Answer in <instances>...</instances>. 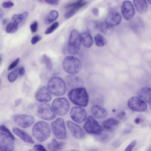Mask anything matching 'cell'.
<instances>
[{
	"label": "cell",
	"mask_w": 151,
	"mask_h": 151,
	"mask_svg": "<svg viewBox=\"0 0 151 151\" xmlns=\"http://www.w3.org/2000/svg\"><path fill=\"white\" fill-rule=\"evenodd\" d=\"M12 130L14 134L24 142L30 144L34 143V141L32 137L24 131L17 127H14Z\"/></svg>",
	"instance_id": "19"
},
{
	"label": "cell",
	"mask_w": 151,
	"mask_h": 151,
	"mask_svg": "<svg viewBox=\"0 0 151 151\" xmlns=\"http://www.w3.org/2000/svg\"><path fill=\"white\" fill-rule=\"evenodd\" d=\"M14 5V4L12 2L9 1H5L2 3V6L5 8H9Z\"/></svg>",
	"instance_id": "41"
},
{
	"label": "cell",
	"mask_w": 151,
	"mask_h": 151,
	"mask_svg": "<svg viewBox=\"0 0 151 151\" xmlns=\"http://www.w3.org/2000/svg\"><path fill=\"white\" fill-rule=\"evenodd\" d=\"M91 112L93 115L96 118L101 119L106 117L107 112L103 107L99 105L93 106L91 108Z\"/></svg>",
	"instance_id": "23"
},
{
	"label": "cell",
	"mask_w": 151,
	"mask_h": 151,
	"mask_svg": "<svg viewBox=\"0 0 151 151\" xmlns=\"http://www.w3.org/2000/svg\"><path fill=\"white\" fill-rule=\"evenodd\" d=\"M47 88L51 94L54 96L63 95L66 90L65 83L60 77H54L48 81Z\"/></svg>",
	"instance_id": "3"
},
{
	"label": "cell",
	"mask_w": 151,
	"mask_h": 151,
	"mask_svg": "<svg viewBox=\"0 0 151 151\" xmlns=\"http://www.w3.org/2000/svg\"><path fill=\"white\" fill-rule=\"evenodd\" d=\"M33 149L37 151H46L47 150L42 145L40 144H36L34 146Z\"/></svg>",
	"instance_id": "42"
},
{
	"label": "cell",
	"mask_w": 151,
	"mask_h": 151,
	"mask_svg": "<svg viewBox=\"0 0 151 151\" xmlns=\"http://www.w3.org/2000/svg\"><path fill=\"white\" fill-rule=\"evenodd\" d=\"M19 58L16 59L9 65L8 67V70H10L16 67L19 63Z\"/></svg>",
	"instance_id": "39"
},
{
	"label": "cell",
	"mask_w": 151,
	"mask_h": 151,
	"mask_svg": "<svg viewBox=\"0 0 151 151\" xmlns=\"http://www.w3.org/2000/svg\"><path fill=\"white\" fill-rule=\"evenodd\" d=\"M32 133L33 137L37 141L40 142H43L50 137L51 128L47 122L40 121L37 122L34 125Z\"/></svg>",
	"instance_id": "1"
},
{
	"label": "cell",
	"mask_w": 151,
	"mask_h": 151,
	"mask_svg": "<svg viewBox=\"0 0 151 151\" xmlns=\"http://www.w3.org/2000/svg\"><path fill=\"white\" fill-rule=\"evenodd\" d=\"M140 122V119L139 118H136L134 120V123L136 124H138Z\"/></svg>",
	"instance_id": "50"
},
{
	"label": "cell",
	"mask_w": 151,
	"mask_h": 151,
	"mask_svg": "<svg viewBox=\"0 0 151 151\" xmlns=\"http://www.w3.org/2000/svg\"><path fill=\"white\" fill-rule=\"evenodd\" d=\"M83 1L84 0H78L75 2L67 5L66 8H74L79 10L86 5L87 2H85Z\"/></svg>",
	"instance_id": "31"
},
{
	"label": "cell",
	"mask_w": 151,
	"mask_h": 151,
	"mask_svg": "<svg viewBox=\"0 0 151 151\" xmlns=\"http://www.w3.org/2000/svg\"><path fill=\"white\" fill-rule=\"evenodd\" d=\"M37 114L40 118L46 120L53 119L56 117L55 114L52 108L46 103H43L39 106Z\"/></svg>",
	"instance_id": "11"
},
{
	"label": "cell",
	"mask_w": 151,
	"mask_h": 151,
	"mask_svg": "<svg viewBox=\"0 0 151 151\" xmlns=\"http://www.w3.org/2000/svg\"><path fill=\"white\" fill-rule=\"evenodd\" d=\"M128 105L132 110L138 112L145 111L147 107L146 102L137 96H133L130 98L128 101Z\"/></svg>",
	"instance_id": "12"
},
{
	"label": "cell",
	"mask_w": 151,
	"mask_h": 151,
	"mask_svg": "<svg viewBox=\"0 0 151 151\" xmlns=\"http://www.w3.org/2000/svg\"><path fill=\"white\" fill-rule=\"evenodd\" d=\"M94 40L96 45L98 47H102L106 43L105 38L100 34L96 35L94 37Z\"/></svg>",
	"instance_id": "30"
},
{
	"label": "cell",
	"mask_w": 151,
	"mask_h": 151,
	"mask_svg": "<svg viewBox=\"0 0 151 151\" xmlns=\"http://www.w3.org/2000/svg\"><path fill=\"white\" fill-rule=\"evenodd\" d=\"M91 12L95 16H98L99 14V10L96 8H94L91 10Z\"/></svg>",
	"instance_id": "46"
},
{
	"label": "cell",
	"mask_w": 151,
	"mask_h": 151,
	"mask_svg": "<svg viewBox=\"0 0 151 151\" xmlns=\"http://www.w3.org/2000/svg\"><path fill=\"white\" fill-rule=\"evenodd\" d=\"M125 112L124 111H122L119 113L117 116L119 119H122L125 117Z\"/></svg>",
	"instance_id": "48"
},
{
	"label": "cell",
	"mask_w": 151,
	"mask_h": 151,
	"mask_svg": "<svg viewBox=\"0 0 151 151\" xmlns=\"http://www.w3.org/2000/svg\"><path fill=\"white\" fill-rule=\"evenodd\" d=\"M78 10L77 9L73 8L67 12L65 14V19H69L72 17Z\"/></svg>",
	"instance_id": "37"
},
{
	"label": "cell",
	"mask_w": 151,
	"mask_h": 151,
	"mask_svg": "<svg viewBox=\"0 0 151 151\" xmlns=\"http://www.w3.org/2000/svg\"><path fill=\"white\" fill-rule=\"evenodd\" d=\"M19 68H15L8 74L7 78L10 82L12 83L14 82L17 78L19 75Z\"/></svg>",
	"instance_id": "33"
},
{
	"label": "cell",
	"mask_w": 151,
	"mask_h": 151,
	"mask_svg": "<svg viewBox=\"0 0 151 151\" xmlns=\"http://www.w3.org/2000/svg\"><path fill=\"white\" fill-rule=\"evenodd\" d=\"M28 15V13L27 12H24L21 14H14L12 16V19L13 22L19 24L26 19Z\"/></svg>",
	"instance_id": "29"
},
{
	"label": "cell",
	"mask_w": 151,
	"mask_h": 151,
	"mask_svg": "<svg viewBox=\"0 0 151 151\" xmlns=\"http://www.w3.org/2000/svg\"><path fill=\"white\" fill-rule=\"evenodd\" d=\"M38 24L37 22L35 21L32 23L30 26V30L33 33L36 32L38 29Z\"/></svg>",
	"instance_id": "43"
},
{
	"label": "cell",
	"mask_w": 151,
	"mask_h": 151,
	"mask_svg": "<svg viewBox=\"0 0 151 151\" xmlns=\"http://www.w3.org/2000/svg\"><path fill=\"white\" fill-rule=\"evenodd\" d=\"M88 29L90 30H93L98 28V23L93 21H90L88 23Z\"/></svg>",
	"instance_id": "38"
},
{
	"label": "cell",
	"mask_w": 151,
	"mask_h": 151,
	"mask_svg": "<svg viewBox=\"0 0 151 151\" xmlns=\"http://www.w3.org/2000/svg\"><path fill=\"white\" fill-rule=\"evenodd\" d=\"M98 29L105 34L110 35L113 32V27L109 25L105 22L98 23Z\"/></svg>",
	"instance_id": "26"
},
{
	"label": "cell",
	"mask_w": 151,
	"mask_h": 151,
	"mask_svg": "<svg viewBox=\"0 0 151 151\" xmlns=\"http://www.w3.org/2000/svg\"><path fill=\"white\" fill-rule=\"evenodd\" d=\"M19 74L20 76H23L25 73L24 68L23 67H21L19 68Z\"/></svg>",
	"instance_id": "47"
},
{
	"label": "cell",
	"mask_w": 151,
	"mask_h": 151,
	"mask_svg": "<svg viewBox=\"0 0 151 151\" xmlns=\"http://www.w3.org/2000/svg\"><path fill=\"white\" fill-rule=\"evenodd\" d=\"M15 139L3 132L0 133V150L11 151L14 147Z\"/></svg>",
	"instance_id": "10"
},
{
	"label": "cell",
	"mask_w": 151,
	"mask_h": 151,
	"mask_svg": "<svg viewBox=\"0 0 151 151\" xmlns=\"http://www.w3.org/2000/svg\"><path fill=\"white\" fill-rule=\"evenodd\" d=\"M59 25L58 22H55L46 29L45 33L46 35L51 33L58 27Z\"/></svg>",
	"instance_id": "35"
},
{
	"label": "cell",
	"mask_w": 151,
	"mask_h": 151,
	"mask_svg": "<svg viewBox=\"0 0 151 151\" xmlns=\"http://www.w3.org/2000/svg\"><path fill=\"white\" fill-rule=\"evenodd\" d=\"M119 124V121L116 118L114 117L109 118L103 123V128L109 132L114 131Z\"/></svg>",
	"instance_id": "22"
},
{
	"label": "cell",
	"mask_w": 151,
	"mask_h": 151,
	"mask_svg": "<svg viewBox=\"0 0 151 151\" xmlns=\"http://www.w3.org/2000/svg\"><path fill=\"white\" fill-rule=\"evenodd\" d=\"M122 19L120 15L117 12H111L107 15L105 22L109 25L113 27L118 25Z\"/></svg>",
	"instance_id": "18"
},
{
	"label": "cell",
	"mask_w": 151,
	"mask_h": 151,
	"mask_svg": "<svg viewBox=\"0 0 151 151\" xmlns=\"http://www.w3.org/2000/svg\"><path fill=\"white\" fill-rule=\"evenodd\" d=\"M0 132H4L11 136L14 139H15L14 135L10 130L4 125H1L0 127Z\"/></svg>",
	"instance_id": "36"
},
{
	"label": "cell",
	"mask_w": 151,
	"mask_h": 151,
	"mask_svg": "<svg viewBox=\"0 0 151 151\" xmlns=\"http://www.w3.org/2000/svg\"><path fill=\"white\" fill-rule=\"evenodd\" d=\"M66 124L70 131L74 137L78 139H82L85 137V132L79 126L69 120L67 121Z\"/></svg>",
	"instance_id": "15"
},
{
	"label": "cell",
	"mask_w": 151,
	"mask_h": 151,
	"mask_svg": "<svg viewBox=\"0 0 151 151\" xmlns=\"http://www.w3.org/2000/svg\"><path fill=\"white\" fill-rule=\"evenodd\" d=\"M39 1H40V2H42L44 1H45V0H38Z\"/></svg>",
	"instance_id": "54"
},
{
	"label": "cell",
	"mask_w": 151,
	"mask_h": 151,
	"mask_svg": "<svg viewBox=\"0 0 151 151\" xmlns=\"http://www.w3.org/2000/svg\"><path fill=\"white\" fill-rule=\"evenodd\" d=\"M121 12L124 18L127 20H130L133 18L135 14V10L131 1L125 0L123 2Z\"/></svg>",
	"instance_id": "14"
},
{
	"label": "cell",
	"mask_w": 151,
	"mask_h": 151,
	"mask_svg": "<svg viewBox=\"0 0 151 151\" xmlns=\"http://www.w3.org/2000/svg\"><path fill=\"white\" fill-rule=\"evenodd\" d=\"M63 68L66 73L75 74L80 71L81 64L77 58L72 56H67L64 58L63 63Z\"/></svg>",
	"instance_id": "4"
},
{
	"label": "cell",
	"mask_w": 151,
	"mask_h": 151,
	"mask_svg": "<svg viewBox=\"0 0 151 151\" xmlns=\"http://www.w3.org/2000/svg\"><path fill=\"white\" fill-rule=\"evenodd\" d=\"M22 101L21 99H16L14 102L15 106H19L21 104Z\"/></svg>",
	"instance_id": "49"
},
{
	"label": "cell",
	"mask_w": 151,
	"mask_h": 151,
	"mask_svg": "<svg viewBox=\"0 0 151 151\" xmlns=\"http://www.w3.org/2000/svg\"><path fill=\"white\" fill-rule=\"evenodd\" d=\"M51 93L47 88L43 87L39 88L35 94L36 99L40 102H47L51 99Z\"/></svg>",
	"instance_id": "16"
},
{
	"label": "cell",
	"mask_w": 151,
	"mask_h": 151,
	"mask_svg": "<svg viewBox=\"0 0 151 151\" xmlns=\"http://www.w3.org/2000/svg\"><path fill=\"white\" fill-rule=\"evenodd\" d=\"M70 115L73 121L77 123H81L86 120L87 114L84 108L80 106H76L72 109Z\"/></svg>",
	"instance_id": "13"
},
{
	"label": "cell",
	"mask_w": 151,
	"mask_h": 151,
	"mask_svg": "<svg viewBox=\"0 0 151 151\" xmlns=\"http://www.w3.org/2000/svg\"><path fill=\"white\" fill-rule=\"evenodd\" d=\"M51 127L55 136L59 139H65L66 136V131L65 123L63 119L58 118L51 123Z\"/></svg>",
	"instance_id": "8"
},
{
	"label": "cell",
	"mask_w": 151,
	"mask_h": 151,
	"mask_svg": "<svg viewBox=\"0 0 151 151\" xmlns=\"http://www.w3.org/2000/svg\"><path fill=\"white\" fill-rule=\"evenodd\" d=\"M70 101L76 105L85 107L88 101V96L86 88L79 87L71 89L68 94Z\"/></svg>",
	"instance_id": "2"
},
{
	"label": "cell",
	"mask_w": 151,
	"mask_h": 151,
	"mask_svg": "<svg viewBox=\"0 0 151 151\" xmlns=\"http://www.w3.org/2000/svg\"><path fill=\"white\" fill-rule=\"evenodd\" d=\"M148 2L151 4V0H147Z\"/></svg>",
	"instance_id": "53"
},
{
	"label": "cell",
	"mask_w": 151,
	"mask_h": 151,
	"mask_svg": "<svg viewBox=\"0 0 151 151\" xmlns=\"http://www.w3.org/2000/svg\"><path fill=\"white\" fill-rule=\"evenodd\" d=\"M130 25L133 30L137 32L142 29L144 27V23L142 19L136 17L131 21Z\"/></svg>",
	"instance_id": "25"
},
{
	"label": "cell",
	"mask_w": 151,
	"mask_h": 151,
	"mask_svg": "<svg viewBox=\"0 0 151 151\" xmlns=\"http://www.w3.org/2000/svg\"><path fill=\"white\" fill-rule=\"evenodd\" d=\"M81 43L85 47L89 48L92 46L93 40L90 33L88 31L82 32L80 34Z\"/></svg>",
	"instance_id": "21"
},
{
	"label": "cell",
	"mask_w": 151,
	"mask_h": 151,
	"mask_svg": "<svg viewBox=\"0 0 151 151\" xmlns=\"http://www.w3.org/2000/svg\"><path fill=\"white\" fill-rule=\"evenodd\" d=\"M18 24L14 22L9 23L7 25L6 31L7 33L12 34L16 32L18 30Z\"/></svg>",
	"instance_id": "32"
},
{
	"label": "cell",
	"mask_w": 151,
	"mask_h": 151,
	"mask_svg": "<svg viewBox=\"0 0 151 151\" xmlns=\"http://www.w3.org/2000/svg\"><path fill=\"white\" fill-rule=\"evenodd\" d=\"M42 59L47 70L49 71H51L52 68V64L50 58L47 55L45 54L42 56Z\"/></svg>",
	"instance_id": "34"
},
{
	"label": "cell",
	"mask_w": 151,
	"mask_h": 151,
	"mask_svg": "<svg viewBox=\"0 0 151 151\" xmlns=\"http://www.w3.org/2000/svg\"><path fill=\"white\" fill-rule=\"evenodd\" d=\"M41 39V37L39 35H35L32 38L31 42L32 45H35Z\"/></svg>",
	"instance_id": "44"
},
{
	"label": "cell",
	"mask_w": 151,
	"mask_h": 151,
	"mask_svg": "<svg viewBox=\"0 0 151 151\" xmlns=\"http://www.w3.org/2000/svg\"><path fill=\"white\" fill-rule=\"evenodd\" d=\"M58 13L57 11H51L45 19V23L46 24H49L53 22L58 18Z\"/></svg>",
	"instance_id": "28"
},
{
	"label": "cell",
	"mask_w": 151,
	"mask_h": 151,
	"mask_svg": "<svg viewBox=\"0 0 151 151\" xmlns=\"http://www.w3.org/2000/svg\"><path fill=\"white\" fill-rule=\"evenodd\" d=\"M137 143V141L134 140L132 141L129 145L127 147L125 151H131L135 147Z\"/></svg>",
	"instance_id": "40"
},
{
	"label": "cell",
	"mask_w": 151,
	"mask_h": 151,
	"mask_svg": "<svg viewBox=\"0 0 151 151\" xmlns=\"http://www.w3.org/2000/svg\"><path fill=\"white\" fill-rule=\"evenodd\" d=\"M83 128L87 133L89 134H99L103 130V127L91 116L87 118Z\"/></svg>",
	"instance_id": "7"
},
{
	"label": "cell",
	"mask_w": 151,
	"mask_h": 151,
	"mask_svg": "<svg viewBox=\"0 0 151 151\" xmlns=\"http://www.w3.org/2000/svg\"><path fill=\"white\" fill-rule=\"evenodd\" d=\"M47 4L52 5H58L59 3L60 0H45Z\"/></svg>",
	"instance_id": "45"
},
{
	"label": "cell",
	"mask_w": 151,
	"mask_h": 151,
	"mask_svg": "<svg viewBox=\"0 0 151 151\" xmlns=\"http://www.w3.org/2000/svg\"><path fill=\"white\" fill-rule=\"evenodd\" d=\"M7 20L6 19H4L2 20V24L3 25L5 24L7 22Z\"/></svg>",
	"instance_id": "52"
},
{
	"label": "cell",
	"mask_w": 151,
	"mask_h": 151,
	"mask_svg": "<svg viewBox=\"0 0 151 151\" xmlns=\"http://www.w3.org/2000/svg\"><path fill=\"white\" fill-rule=\"evenodd\" d=\"M70 107L68 100L64 98H58L53 100L52 108L56 114L63 116L68 112Z\"/></svg>",
	"instance_id": "6"
},
{
	"label": "cell",
	"mask_w": 151,
	"mask_h": 151,
	"mask_svg": "<svg viewBox=\"0 0 151 151\" xmlns=\"http://www.w3.org/2000/svg\"><path fill=\"white\" fill-rule=\"evenodd\" d=\"M135 8L140 14L145 13L147 11L148 5L146 0H133Z\"/></svg>",
	"instance_id": "24"
},
{
	"label": "cell",
	"mask_w": 151,
	"mask_h": 151,
	"mask_svg": "<svg viewBox=\"0 0 151 151\" xmlns=\"http://www.w3.org/2000/svg\"><path fill=\"white\" fill-rule=\"evenodd\" d=\"M4 15V12L2 9L0 8V18L1 19L2 17L3 16V15Z\"/></svg>",
	"instance_id": "51"
},
{
	"label": "cell",
	"mask_w": 151,
	"mask_h": 151,
	"mask_svg": "<svg viewBox=\"0 0 151 151\" xmlns=\"http://www.w3.org/2000/svg\"><path fill=\"white\" fill-rule=\"evenodd\" d=\"M63 144L62 143H58L55 138H53L52 141L48 144L47 148L51 151H55L61 149Z\"/></svg>",
	"instance_id": "27"
},
{
	"label": "cell",
	"mask_w": 151,
	"mask_h": 151,
	"mask_svg": "<svg viewBox=\"0 0 151 151\" xmlns=\"http://www.w3.org/2000/svg\"><path fill=\"white\" fill-rule=\"evenodd\" d=\"M65 81L68 86L72 89L81 87L83 84L82 79L74 74L68 75L66 77Z\"/></svg>",
	"instance_id": "17"
},
{
	"label": "cell",
	"mask_w": 151,
	"mask_h": 151,
	"mask_svg": "<svg viewBox=\"0 0 151 151\" xmlns=\"http://www.w3.org/2000/svg\"><path fill=\"white\" fill-rule=\"evenodd\" d=\"M80 34L78 31L73 29L71 31L70 36L68 51L72 55H76L78 52L81 46Z\"/></svg>",
	"instance_id": "5"
},
{
	"label": "cell",
	"mask_w": 151,
	"mask_h": 151,
	"mask_svg": "<svg viewBox=\"0 0 151 151\" xmlns=\"http://www.w3.org/2000/svg\"><path fill=\"white\" fill-rule=\"evenodd\" d=\"M137 95L145 102L151 104V88L145 87L141 88Z\"/></svg>",
	"instance_id": "20"
},
{
	"label": "cell",
	"mask_w": 151,
	"mask_h": 151,
	"mask_svg": "<svg viewBox=\"0 0 151 151\" xmlns=\"http://www.w3.org/2000/svg\"><path fill=\"white\" fill-rule=\"evenodd\" d=\"M12 119L18 126L24 128L30 126L35 121L33 116L27 114H15L12 116Z\"/></svg>",
	"instance_id": "9"
}]
</instances>
